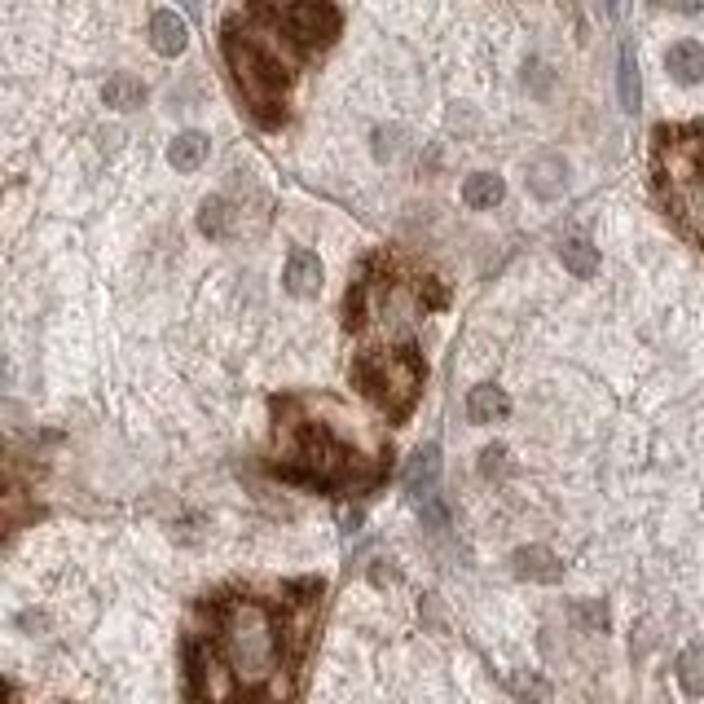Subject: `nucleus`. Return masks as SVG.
Masks as SVG:
<instances>
[{
    "instance_id": "f257e3e1",
    "label": "nucleus",
    "mask_w": 704,
    "mask_h": 704,
    "mask_svg": "<svg viewBox=\"0 0 704 704\" xmlns=\"http://www.w3.org/2000/svg\"><path fill=\"white\" fill-rule=\"evenodd\" d=\"M321 581L229 586L185 629V704H295Z\"/></svg>"
},
{
    "instance_id": "f03ea898",
    "label": "nucleus",
    "mask_w": 704,
    "mask_h": 704,
    "mask_svg": "<svg viewBox=\"0 0 704 704\" xmlns=\"http://www.w3.org/2000/svg\"><path fill=\"white\" fill-rule=\"evenodd\" d=\"M384 436L334 397L273 401V467L313 489H371L388 472Z\"/></svg>"
},
{
    "instance_id": "7ed1b4c3",
    "label": "nucleus",
    "mask_w": 704,
    "mask_h": 704,
    "mask_svg": "<svg viewBox=\"0 0 704 704\" xmlns=\"http://www.w3.org/2000/svg\"><path fill=\"white\" fill-rule=\"evenodd\" d=\"M441 304H445V291L432 277L410 273L397 260H375L348 291V330L362 334V348L415 343V321Z\"/></svg>"
},
{
    "instance_id": "20e7f679",
    "label": "nucleus",
    "mask_w": 704,
    "mask_h": 704,
    "mask_svg": "<svg viewBox=\"0 0 704 704\" xmlns=\"http://www.w3.org/2000/svg\"><path fill=\"white\" fill-rule=\"evenodd\" d=\"M651 185L678 234L704 247V124H660L651 133Z\"/></svg>"
},
{
    "instance_id": "39448f33",
    "label": "nucleus",
    "mask_w": 704,
    "mask_h": 704,
    "mask_svg": "<svg viewBox=\"0 0 704 704\" xmlns=\"http://www.w3.org/2000/svg\"><path fill=\"white\" fill-rule=\"evenodd\" d=\"M282 41L286 36H277L269 23H242V19H229L220 32V49L234 71V84L242 89L247 111L264 128H277L286 120L291 58L282 54Z\"/></svg>"
},
{
    "instance_id": "423d86ee",
    "label": "nucleus",
    "mask_w": 704,
    "mask_h": 704,
    "mask_svg": "<svg viewBox=\"0 0 704 704\" xmlns=\"http://www.w3.org/2000/svg\"><path fill=\"white\" fill-rule=\"evenodd\" d=\"M428 379V362L419 343H366L352 362V384L357 393L379 406L384 415H410Z\"/></svg>"
},
{
    "instance_id": "0eeeda50",
    "label": "nucleus",
    "mask_w": 704,
    "mask_h": 704,
    "mask_svg": "<svg viewBox=\"0 0 704 704\" xmlns=\"http://www.w3.org/2000/svg\"><path fill=\"white\" fill-rule=\"evenodd\" d=\"M256 14L295 49H321L339 36L334 0H251Z\"/></svg>"
},
{
    "instance_id": "6e6552de",
    "label": "nucleus",
    "mask_w": 704,
    "mask_h": 704,
    "mask_svg": "<svg viewBox=\"0 0 704 704\" xmlns=\"http://www.w3.org/2000/svg\"><path fill=\"white\" fill-rule=\"evenodd\" d=\"M524 181H529V190H533L537 198L550 203V198H559V194L568 190V163L546 150V155H537V159L529 163V177H524Z\"/></svg>"
},
{
    "instance_id": "1a4fd4ad",
    "label": "nucleus",
    "mask_w": 704,
    "mask_h": 704,
    "mask_svg": "<svg viewBox=\"0 0 704 704\" xmlns=\"http://www.w3.org/2000/svg\"><path fill=\"white\" fill-rule=\"evenodd\" d=\"M282 282H286V291H291L295 299L317 295V291H321V260H317L313 251H304V247H299V251H291Z\"/></svg>"
},
{
    "instance_id": "9d476101",
    "label": "nucleus",
    "mask_w": 704,
    "mask_h": 704,
    "mask_svg": "<svg viewBox=\"0 0 704 704\" xmlns=\"http://www.w3.org/2000/svg\"><path fill=\"white\" fill-rule=\"evenodd\" d=\"M150 45H155V54H163V58L185 54V45H190V27H185V19H181V14H172V10H159V14L150 19Z\"/></svg>"
},
{
    "instance_id": "9b49d317",
    "label": "nucleus",
    "mask_w": 704,
    "mask_h": 704,
    "mask_svg": "<svg viewBox=\"0 0 704 704\" xmlns=\"http://www.w3.org/2000/svg\"><path fill=\"white\" fill-rule=\"evenodd\" d=\"M436 480H441V450H436V445H423V450L410 458L406 489H410V498H415V502H428V498H432V489H436Z\"/></svg>"
},
{
    "instance_id": "f8f14e48",
    "label": "nucleus",
    "mask_w": 704,
    "mask_h": 704,
    "mask_svg": "<svg viewBox=\"0 0 704 704\" xmlns=\"http://www.w3.org/2000/svg\"><path fill=\"white\" fill-rule=\"evenodd\" d=\"M511 568H515V577L542 581V586L559 581V572H564V564H559L555 550H546V546H524V550H515V555H511Z\"/></svg>"
},
{
    "instance_id": "ddd939ff",
    "label": "nucleus",
    "mask_w": 704,
    "mask_h": 704,
    "mask_svg": "<svg viewBox=\"0 0 704 704\" xmlns=\"http://www.w3.org/2000/svg\"><path fill=\"white\" fill-rule=\"evenodd\" d=\"M665 71H669L678 84H700V80H704V45H700V41H678V45H669Z\"/></svg>"
},
{
    "instance_id": "4468645a",
    "label": "nucleus",
    "mask_w": 704,
    "mask_h": 704,
    "mask_svg": "<svg viewBox=\"0 0 704 704\" xmlns=\"http://www.w3.org/2000/svg\"><path fill=\"white\" fill-rule=\"evenodd\" d=\"M467 415H472V423L507 419V415H511V397H507L498 384H480V388L467 393Z\"/></svg>"
},
{
    "instance_id": "2eb2a0df",
    "label": "nucleus",
    "mask_w": 704,
    "mask_h": 704,
    "mask_svg": "<svg viewBox=\"0 0 704 704\" xmlns=\"http://www.w3.org/2000/svg\"><path fill=\"white\" fill-rule=\"evenodd\" d=\"M502 194H507V185H502V177H493V172H472V177L463 181V203L476 207V212L498 207Z\"/></svg>"
},
{
    "instance_id": "dca6fc26",
    "label": "nucleus",
    "mask_w": 704,
    "mask_h": 704,
    "mask_svg": "<svg viewBox=\"0 0 704 704\" xmlns=\"http://www.w3.org/2000/svg\"><path fill=\"white\" fill-rule=\"evenodd\" d=\"M102 102H106L111 111H137V106L146 102V84L133 80V76H111V80L102 84Z\"/></svg>"
},
{
    "instance_id": "f3484780",
    "label": "nucleus",
    "mask_w": 704,
    "mask_h": 704,
    "mask_svg": "<svg viewBox=\"0 0 704 704\" xmlns=\"http://www.w3.org/2000/svg\"><path fill=\"white\" fill-rule=\"evenodd\" d=\"M616 89H621V106L634 115L643 102V84H638V58L629 45H621V63H616Z\"/></svg>"
},
{
    "instance_id": "a211bd4d",
    "label": "nucleus",
    "mask_w": 704,
    "mask_h": 704,
    "mask_svg": "<svg viewBox=\"0 0 704 704\" xmlns=\"http://www.w3.org/2000/svg\"><path fill=\"white\" fill-rule=\"evenodd\" d=\"M207 146H212V141H207L203 133H181V137L168 146V163H172L177 172H194V168L207 159Z\"/></svg>"
},
{
    "instance_id": "6ab92c4d",
    "label": "nucleus",
    "mask_w": 704,
    "mask_h": 704,
    "mask_svg": "<svg viewBox=\"0 0 704 704\" xmlns=\"http://www.w3.org/2000/svg\"><path fill=\"white\" fill-rule=\"evenodd\" d=\"M229 225H234L229 198H220V194L203 198V207H198V229H203L207 238H229Z\"/></svg>"
},
{
    "instance_id": "aec40b11",
    "label": "nucleus",
    "mask_w": 704,
    "mask_h": 704,
    "mask_svg": "<svg viewBox=\"0 0 704 704\" xmlns=\"http://www.w3.org/2000/svg\"><path fill=\"white\" fill-rule=\"evenodd\" d=\"M559 260H564V269L577 273V277H590V273L599 269V251L590 247V238H568V242L559 247Z\"/></svg>"
},
{
    "instance_id": "412c9836",
    "label": "nucleus",
    "mask_w": 704,
    "mask_h": 704,
    "mask_svg": "<svg viewBox=\"0 0 704 704\" xmlns=\"http://www.w3.org/2000/svg\"><path fill=\"white\" fill-rule=\"evenodd\" d=\"M678 678L691 695H704V643H691L682 656H678Z\"/></svg>"
},
{
    "instance_id": "4be33fe9",
    "label": "nucleus",
    "mask_w": 704,
    "mask_h": 704,
    "mask_svg": "<svg viewBox=\"0 0 704 704\" xmlns=\"http://www.w3.org/2000/svg\"><path fill=\"white\" fill-rule=\"evenodd\" d=\"M511 686H515V695H520V700L546 704V682H542L537 673H520V678H511Z\"/></svg>"
},
{
    "instance_id": "5701e85b",
    "label": "nucleus",
    "mask_w": 704,
    "mask_h": 704,
    "mask_svg": "<svg viewBox=\"0 0 704 704\" xmlns=\"http://www.w3.org/2000/svg\"><path fill=\"white\" fill-rule=\"evenodd\" d=\"M502 472H507V450H502V445L485 450V454H480V476L493 480V476H502Z\"/></svg>"
},
{
    "instance_id": "b1692460",
    "label": "nucleus",
    "mask_w": 704,
    "mask_h": 704,
    "mask_svg": "<svg viewBox=\"0 0 704 704\" xmlns=\"http://www.w3.org/2000/svg\"><path fill=\"white\" fill-rule=\"evenodd\" d=\"M665 10H673V14H700L704 10V0H660Z\"/></svg>"
},
{
    "instance_id": "393cba45",
    "label": "nucleus",
    "mask_w": 704,
    "mask_h": 704,
    "mask_svg": "<svg viewBox=\"0 0 704 704\" xmlns=\"http://www.w3.org/2000/svg\"><path fill=\"white\" fill-rule=\"evenodd\" d=\"M599 5H603V14H608V19H616V10H621V0H599Z\"/></svg>"
},
{
    "instance_id": "a878e982",
    "label": "nucleus",
    "mask_w": 704,
    "mask_h": 704,
    "mask_svg": "<svg viewBox=\"0 0 704 704\" xmlns=\"http://www.w3.org/2000/svg\"><path fill=\"white\" fill-rule=\"evenodd\" d=\"M5 704H19V691H14V686H10V695H5Z\"/></svg>"
},
{
    "instance_id": "bb28decb",
    "label": "nucleus",
    "mask_w": 704,
    "mask_h": 704,
    "mask_svg": "<svg viewBox=\"0 0 704 704\" xmlns=\"http://www.w3.org/2000/svg\"><path fill=\"white\" fill-rule=\"evenodd\" d=\"M185 5H190V10H198V0H185Z\"/></svg>"
}]
</instances>
